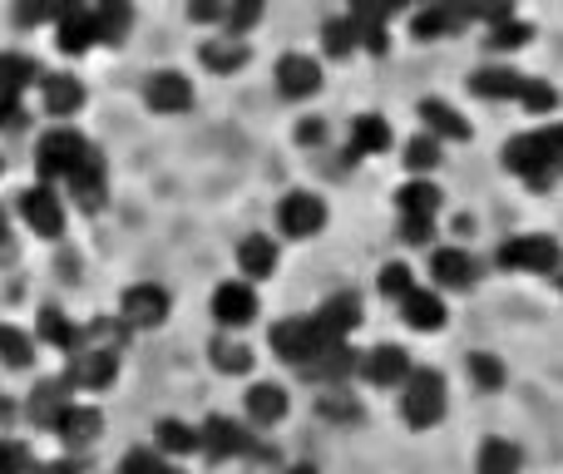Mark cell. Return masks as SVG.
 <instances>
[{
	"label": "cell",
	"instance_id": "cell-1",
	"mask_svg": "<svg viewBox=\"0 0 563 474\" xmlns=\"http://www.w3.org/2000/svg\"><path fill=\"white\" fill-rule=\"evenodd\" d=\"M499 158H505V168L515 178H525L529 188L544 194V188L563 174V119L549 129H534V134H515Z\"/></svg>",
	"mask_w": 563,
	"mask_h": 474
},
{
	"label": "cell",
	"instance_id": "cell-2",
	"mask_svg": "<svg viewBox=\"0 0 563 474\" xmlns=\"http://www.w3.org/2000/svg\"><path fill=\"white\" fill-rule=\"evenodd\" d=\"M450 410V386L440 371L416 366L406 381H400V420L410 430H435Z\"/></svg>",
	"mask_w": 563,
	"mask_h": 474
},
{
	"label": "cell",
	"instance_id": "cell-3",
	"mask_svg": "<svg viewBox=\"0 0 563 474\" xmlns=\"http://www.w3.org/2000/svg\"><path fill=\"white\" fill-rule=\"evenodd\" d=\"M499 267L525 272V277H554L563 267V247L549 233H519L499 242Z\"/></svg>",
	"mask_w": 563,
	"mask_h": 474
},
{
	"label": "cell",
	"instance_id": "cell-4",
	"mask_svg": "<svg viewBox=\"0 0 563 474\" xmlns=\"http://www.w3.org/2000/svg\"><path fill=\"white\" fill-rule=\"evenodd\" d=\"M267 341H273V356L297 371H307L317 361V351L327 346V337H321V327L311 317H282Z\"/></svg>",
	"mask_w": 563,
	"mask_h": 474
},
{
	"label": "cell",
	"instance_id": "cell-5",
	"mask_svg": "<svg viewBox=\"0 0 563 474\" xmlns=\"http://www.w3.org/2000/svg\"><path fill=\"white\" fill-rule=\"evenodd\" d=\"M89 148L95 144H89L79 129H49V134L35 144V164L45 178H69L89 158Z\"/></svg>",
	"mask_w": 563,
	"mask_h": 474
},
{
	"label": "cell",
	"instance_id": "cell-6",
	"mask_svg": "<svg viewBox=\"0 0 563 474\" xmlns=\"http://www.w3.org/2000/svg\"><path fill=\"white\" fill-rule=\"evenodd\" d=\"M321 228H327V203H321L311 188H291V194H282V203H277V233L282 238L307 242V238H317Z\"/></svg>",
	"mask_w": 563,
	"mask_h": 474
},
{
	"label": "cell",
	"instance_id": "cell-7",
	"mask_svg": "<svg viewBox=\"0 0 563 474\" xmlns=\"http://www.w3.org/2000/svg\"><path fill=\"white\" fill-rule=\"evenodd\" d=\"M470 20H475V5H470V0H430V5H416V15H410V35H416L420 45H430V40L460 35Z\"/></svg>",
	"mask_w": 563,
	"mask_h": 474
},
{
	"label": "cell",
	"instance_id": "cell-8",
	"mask_svg": "<svg viewBox=\"0 0 563 474\" xmlns=\"http://www.w3.org/2000/svg\"><path fill=\"white\" fill-rule=\"evenodd\" d=\"M168 311H174V297H168V287H158V282H134V287L124 291V301H119V321H124L129 331L164 327Z\"/></svg>",
	"mask_w": 563,
	"mask_h": 474
},
{
	"label": "cell",
	"instance_id": "cell-9",
	"mask_svg": "<svg viewBox=\"0 0 563 474\" xmlns=\"http://www.w3.org/2000/svg\"><path fill=\"white\" fill-rule=\"evenodd\" d=\"M208 311H213V321L223 331H247L257 321V311H263V301H257V287L253 282H223V287L213 291V301H208Z\"/></svg>",
	"mask_w": 563,
	"mask_h": 474
},
{
	"label": "cell",
	"instance_id": "cell-10",
	"mask_svg": "<svg viewBox=\"0 0 563 474\" xmlns=\"http://www.w3.org/2000/svg\"><path fill=\"white\" fill-rule=\"evenodd\" d=\"M410 351L406 346H396V341H386V346H371V351H361L356 356V376L366 381V386H376V390H400V381L410 376Z\"/></svg>",
	"mask_w": 563,
	"mask_h": 474
},
{
	"label": "cell",
	"instance_id": "cell-11",
	"mask_svg": "<svg viewBox=\"0 0 563 474\" xmlns=\"http://www.w3.org/2000/svg\"><path fill=\"white\" fill-rule=\"evenodd\" d=\"M114 376H119V351H109V346H85L79 341L75 346V356H69V386H79V390H104V386H114Z\"/></svg>",
	"mask_w": 563,
	"mask_h": 474
},
{
	"label": "cell",
	"instance_id": "cell-12",
	"mask_svg": "<svg viewBox=\"0 0 563 474\" xmlns=\"http://www.w3.org/2000/svg\"><path fill=\"white\" fill-rule=\"evenodd\" d=\"M144 104L154 114H188L194 109V79L184 69H154L144 79Z\"/></svg>",
	"mask_w": 563,
	"mask_h": 474
},
{
	"label": "cell",
	"instance_id": "cell-13",
	"mask_svg": "<svg viewBox=\"0 0 563 474\" xmlns=\"http://www.w3.org/2000/svg\"><path fill=\"white\" fill-rule=\"evenodd\" d=\"M198 440H203L208 460H238V455L253 450V430L233 416H208L203 426H198Z\"/></svg>",
	"mask_w": 563,
	"mask_h": 474
},
{
	"label": "cell",
	"instance_id": "cell-14",
	"mask_svg": "<svg viewBox=\"0 0 563 474\" xmlns=\"http://www.w3.org/2000/svg\"><path fill=\"white\" fill-rule=\"evenodd\" d=\"M20 218H25V228L35 238H59L65 233V203H59V194L49 184L25 188V194H20Z\"/></svg>",
	"mask_w": 563,
	"mask_h": 474
},
{
	"label": "cell",
	"instance_id": "cell-15",
	"mask_svg": "<svg viewBox=\"0 0 563 474\" xmlns=\"http://www.w3.org/2000/svg\"><path fill=\"white\" fill-rule=\"evenodd\" d=\"M430 282H435V291H470L479 282V262L465 247H435L430 252Z\"/></svg>",
	"mask_w": 563,
	"mask_h": 474
},
{
	"label": "cell",
	"instance_id": "cell-16",
	"mask_svg": "<svg viewBox=\"0 0 563 474\" xmlns=\"http://www.w3.org/2000/svg\"><path fill=\"white\" fill-rule=\"evenodd\" d=\"M400 307V321H406L410 331H440L450 321V307H445V291H435V287H416L410 297H400L396 301Z\"/></svg>",
	"mask_w": 563,
	"mask_h": 474
},
{
	"label": "cell",
	"instance_id": "cell-17",
	"mask_svg": "<svg viewBox=\"0 0 563 474\" xmlns=\"http://www.w3.org/2000/svg\"><path fill=\"white\" fill-rule=\"evenodd\" d=\"M311 321L321 327L327 341H351V331L361 327V297L356 291H336V297H327L317 311H311Z\"/></svg>",
	"mask_w": 563,
	"mask_h": 474
},
{
	"label": "cell",
	"instance_id": "cell-18",
	"mask_svg": "<svg viewBox=\"0 0 563 474\" xmlns=\"http://www.w3.org/2000/svg\"><path fill=\"white\" fill-rule=\"evenodd\" d=\"M277 95L291 99V104L321 95V65L311 55H282L277 59Z\"/></svg>",
	"mask_w": 563,
	"mask_h": 474
},
{
	"label": "cell",
	"instance_id": "cell-19",
	"mask_svg": "<svg viewBox=\"0 0 563 474\" xmlns=\"http://www.w3.org/2000/svg\"><path fill=\"white\" fill-rule=\"evenodd\" d=\"M243 410H247V426L267 430V426H282L291 410V396L277 386V381H253L243 396Z\"/></svg>",
	"mask_w": 563,
	"mask_h": 474
},
{
	"label": "cell",
	"instance_id": "cell-20",
	"mask_svg": "<svg viewBox=\"0 0 563 474\" xmlns=\"http://www.w3.org/2000/svg\"><path fill=\"white\" fill-rule=\"evenodd\" d=\"M65 184H69V198H75L85 213H99V208H104L109 174H104V158H99V148H89V158L65 178Z\"/></svg>",
	"mask_w": 563,
	"mask_h": 474
},
{
	"label": "cell",
	"instance_id": "cell-21",
	"mask_svg": "<svg viewBox=\"0 0 563 474\" xmlns=\"http://www.w3.org/2000/svg\"><path fill=\"white\" fill-rule=\"evenodd\" d=\"M55 436L65 440V445L85 450V445H95V440L104 436V416H99L95 406H79V400H69V406L55 416Z\"/></svg>",
	"mask_w": 563,
	"mask_h": 474
},
{
	"label": "cell",
	"instance_id": "cell-22",
	"mask_svg": "<svg viewBox=\"0 0 563 474\" xmlns=\"http://www.w3.org/2000/svg\"><path fill=\"white\" fill-rule=\"evenodd\" d=\"M420 119H426V134L440 139V144H445V139L450 144H470V134H475L470 119L460 114L450 99H420Z\"/></svg>",
	"mask_w": 563,
	"mask_h": 474
},
{
	"label": "cell",
	"instance_id": "cell-23",
	"mask_svg": "<svg viewBox=\"0 0 563 474\" xmlns=\"http://www.w3.org/2000/svg\"><path fill=\"white\" fill-rule=\"evenodd\" d=\"M356 356L361 351H351V341H327V346L317 351V361L307 366V376L321 381V386H346V381L356 376Z\"/></svg>",
	"mask_w": 563,
	"mask_h": 474
},
{
	"label": "cell",
	"instance_id": "cell-24",
	"mask_svg": "<svg viewBox=\"0 0 563 474\" xmlns=\"http://www.w3.org/2000/svg\"><path fill=\"white\" fill-rule=\"evenodd\" d=\"M277 262H282V252L267 233H247L243 242H238V272H243V282H253V287L273 277Z\"/></svg>",
	"mask_w": 563,
	"mask_h": 474
},
{
	"label": "cell",
	"instance_id": "cell-25",
	"mask_svg": "<svg viewBox=\"0 0 563 474\" xmlns=\"http://www.w3.org/2000/svg\"><path fill=\"white\" fill-rule=\"evenodd\" d=\"M390 144H396V134H390V119H386V114H361V119H351L346 158H376V154H386Z\"/></svg>",
	"mask_w": 563,
	"mask_h": 474
},
{
	"label": "cell",
	"instance_id": "cell-26",
	"mask_svg": "<svg viewBox=\"0 0 563 474\" xmlns=\"http://www.w3.org/2000/svg\"><path fill=\"white\" fill-rule=\"evenodd\" d=\"M519 89H525V75L509 65H485L470 75V95L475 99H489V104H505V99H519Z\"/></svg>",
	"mask_w": 563,
	"mask_h": 474
},
{
	"label": "cell",
	"instance_id": "cell-27",
	"mask_svg": "<svg viewBox=\"0 0 563 474\" xmlns=\"http://www.w3.org/2000/svg\"><path fill=\"white\" fill-rule=\"evenodd\" d=\"M40 99L55 119H75L85 109V85L69 75H40Z\"/></svg>",
	"mask_w": 563,
	"mask_h": 474
},
{
	"label": "cell",
	"instance_id": "cell-28",
	"mask_svg": "<svg viewBox=\"0 0 563 474\" xmlns=\"http://www.w3.org/2000/svg\"><path fill=\"white\" fill-rule=\"evenodd\" d=\"M89 15H95L99 45H119V40L134 30V0H95Z\"/></svg>",
	"mask_w": 563,
	"mask_h": 474
},
{
	"label": "cell",
	"instance_id": "cell-29",
	"mask_svg": "<svg viewBox=\"0 0 563 474\" xmlns=\"http://www.w3.org/2000/svg\"><path fill=\"white\" fill-rule=\"evenodd\" d=\"M154 450L168 460H184V455H198L203 450V440H198V426H188V420H158L154 426Z\"/></svg>",
	"mask_w": 563,
	"mask_h": 474
},
{
	"label": "cell",
	"instance_id": "cell-30",
	"mask_svg": "<svg viewBox=\"0 0 563 474\" xmlns=\"http://www.w3.org/2000/svg\"><path fill=\"white\" fill-rule=\"evenodd\" d=\"M525 470V450L505 436H489L475 455V474H519Z\"/></svg>",
	"mask_w": 563,
	"mask_h": 474
},
{
	"label": "cell",
	"instance_id": "cell-31",
	"mask_svg": "<svg viewBox=\"0 0 563 474\" xmlns=\"http://www.w3.org/2000/svg\"><path fill=\"white\" fill-rule=\"evenodd\" d=\"M55 45L59 55H85V49L99 45V30H95V15H69V20H55Z\"/></svg>",
	"mask_w": 563,
	"mask_h": 474
},
{
	"label": "cell",
	"instance_id": "cell-32",
	"mask_svg": "<svg viewBox=\"0 0 563 474\" xmlns=\"http://www.w3.org/2000/svg\"><path fill=\"white\" fill-rule=\"evenodd\" d=\"M208 361H213V371H223V376H247L253 371V346L238 337H213V346H208Z\"/></svg>",
	"mask_w": 563,
	"mask_h": 474
},
{
	"label": "cell",
	"instance_id": "cell-33",
	"mask_svg": "<svg viewBox=\"0 0 563 474\" xmlns=\"http://www.w3.org/2000/svg\"><path fill=\"white\" fill-rule=\"evenodd\" d=\"M396 203H400V213H410V218H435L440 208H445V194H440L430 178H410L396 194Z\"/></svg>",
	"mask_w": 563,
	"mask_h": 474
},
{
	"label": "cell",
	"instance_id": "cell-34",
	"mask_svg": "<svg viewBox=\"0 0 563 474\" xmlns=\"http://www.w3.org/2000/svg\"><path fill=\"white\" fill-rule=\"evenodd\" d=\"M321 49H327L331 59H346L361 49V20L356 15H336L321 25Z\"/></svg>",
	"mask_w": 563,
	"mask_h": 474
},
{
	"label": "cell",
	"instance_id": "cell-35",
	"mask_svg": "<svg viewBox=\"0 0 563 474\" xmlns=\"http://www.w3.org/2000/svg\"><path fill=\"white\" fill-rule=\"evenodd\" d=\"M203 65L213 75H238L247 65V40L243 35H223V40H208L203 45Z\"/></svg>",
	"mask_w": 563,
	"mask_h": 474
},
{
	"label": "cell",
	"instance_id": "cell-36",
	"mask_svg": "<svg viewBox=\"0 0 563 474\" xmlns=\"http://www.w3.org/2000/svg\"><path fill=\"white\" fill-rule=\"evenodd\" d=\"M470 381H475L485 396H499V390L509 386V371L495 351H470Z\"/></svg>",
	"mask_w": 563,
	"mask_h": 474
},
{
	"label": "cell",
	"instance_id": "cell-37",
	"mask_svg": "<svg viewBox=\"0 0 563 474\" xmlns=\"http://www.w3.org/2000/svg\"><path fill=\"white\" fill-rule=\"evenodd\" d=\"M30 361H35V337L20 331V327H10V321H0V366L25 371Z\"/></svg>",
	"mask_w": 563,
	"mask_h": 474
},
{
	"label": "cell",
	"instance_id": "cell-38",
	"mask_svg": "<svg viewBox=\"0 0 563 474\" xmlns=\"http://www.w3.org/2000/svg\"><path fill=\"white\" fill-rule=\"evenodd\" d=\"M40 341H45V346H59V351H75L79 346L75 317H65L59 307H45L40 311Z\"/></svg>",
	"mask_w": 563,
	"mask_h": 474
},
{
	"label": "cell",
	"instance_id": "cell-39",
	"mask_svg": "<svg viewBox=\"0 0 563 474\" xmlns=\"http://www.w3.org/2000/svg\"><path fill=\"white\" fill-rule=\"evenodd\" d=\"M69 400H75V386H69V381H45V386L35 390V400H30V416L55 426V416L69 406Z\"/></svg>",
	"mask_w": 563,
	"mask_h": 474
},
{
	"label": "cell",
	"instance_id": "cell-40",
	"mask_svg": "<svg viewBox=\"0 0 563 474\" xmlns=\"http://www.w3.org/2000/svg\"><path fill=\"white\" fill-rule=\"evenodd\" d=\"M529 40H534V25H529V20H499V25H489V40L485 45L495 49V55H509V49H525Z\"/></svg>",
	"mask_w": 563,
	"mask_h": 474
},
{
	"label": "cell",
	"instance_id": "cell-41",
	"mask_svg": "<svg viewBox=\"0 0 563 474\" xmlns=\"http://www.w3.org/2000/svg\"><path fill=\"white\" fill-rule=\"evenodd\" d=\"M519 109H525L529 119H544L559 109V89L549 85V79H529L525 75V89H519Z\"/></svg>",
	"mask_w": 563,
	"mask_h": 474
},
{
	"label": "cell",
	"instance_id": "cell-42",
	"mask_svg": "<svg viewBox=\"0 0 563 474\" xmlns=\"http://www.w3.org/2000/svg\"><path fill=\"white\" fill-rule=\"evenodd\" d=\"M400 164H406V174H435L440 168V139H430V134H420V139H410L406 144V158H400Z\"/></svg>",
	"mask_w": 563,
	"mask_h": 474
},
{
	"label": "cell",
	"instance_id": "cell-43",
	"mask_svg": "<svg viewBox=\"0 0 563 474\" xmlns=\"http://www.w3.org/2000/svg\"><path fill=\"white\" fill-rule=\"evenodd\" d=\"M263 15H267V0H228L223 25H228V35H247V30L263 25Z\"/></svg>",
	"mask_w": 563,
	"mask_h": 474
},
{
	"label": "cell",
	"instance_id": "cell-44",
	"mask_svg": "<svg viewBox=\"0 0 563 474\" xmlns=\"http://www.w3.org/2000/svg\"><path fill=\"white\" fill-rule=\"evenodd\" d=\"M317 416H321V420H331V426H351V420H356L361 410H356V400H351L341 386H327V396L317 400Z\"/></svg>",
	"mask_w": 563,
	"mask_h": 474
},
{
	"label": "cell",
	"instance_id": "cell-45",
	"mask_svg": "<svg viewBox=\"0 0 563 474\" xmlns=\"http://www.w3.org/2000/svg\"><path fill=\"white\" fill-rule=\"evenodd\" d=\"M376 287H380V297L400 301V297H410V291H416V272H410L406 262H386V267H380V277H376Z\"/></svg>",
	"mask_w": 563,
	"mask_h": 474
},
{
	"label": "cell",
	"instance_id": "cell-46",
	"mask_svg": "<svg viewBox=\"0 0 563 474\" xmlns=\"http://www.w3.org/2000/svg\"><path fill=\"white\" fill-rule=\"evenodd\" d=\"M119 474H184V470H178L168 455H158V450H129Z\"/></svg>",
	"mask_w": 563,
	"mask_h": 474
},
{
	"label": "cell",
	"instance_id": "cell-47",
	"mask_svg": "<svg viewBox=\"0 0 563 474\" xmlns=\"http://www.w3.org/2000/svg\"><path fill=\"white\" fill-rule=\"evenodd\" d=\"M0 474H35V460L20 440H0Z\"/></svg>",
	"mask_w": 563,
	"mask_h": 474
},
{
	"label": "cell",
	"instance_id": "cell-48",
	"mask_svg": "<svg viewBox=\"0 0 563 474\" xmlns=\"http://www.w3.org/2000/svg\"><path fill=\"white\" fill-rule=\"evenodd\" d=\"M430 238H435V218H410V213H400V242H410V247H426Z\"/></svg>",
	"mask_w": 563,
	"mask_h": 474
},
{
	"label": "cell",
	"instance_id": "cell-49",
	"mask_svg": "<svg viewBox=\"0 0 563 474\" xmlns=\"http://www.w3.org/2000/svg\"><path fill=\"white\" fill-rule=\"evenodd\" d=\"M356 20H361V15H356ZM361 49H371V55H386V49H390L386 20H361Z\"/></svg>",
	"mask_w": 563,
	"mask_h": 474
},
{
	"label": "cell",
	"instance_id": "cell-50",
	"mask_svg": "<svg viewBox=\"0 0 563 474\" xmlns=\"http://www.w3.org/2000/svg\"><path fill=\"white\" fill-rule=\"evenodd\" d=\"M470 5H475V20H485V25H499V20H515L519 0H470Z\"/></svg>",
	"mask_w": 563,
	"mask_h": 474
},
{
	"label": "cell",
	"instance_id": "cell-51",
	"mask_svg": "<svg viewBox=\"0 0 563 474\" xmlns=\"http://www.w3.org/2000/svg\"><path fill=\"white\" fill-rule=\"evenodd\" d=\"M49 20V0H15V25H45Z\"/></svg>",
	"mask_w": 563,
	"mask_h": 474
},
{
	"label": "cell",
	"instance_id": "cell-52",
	"mask_svg": "<svg viewBox=\"0 0 563 474\" xmlns=\"http://www.w3.org/2000/svg\"><path fill=\"white\" fill-rule=\"evenodd\" d=\"M223 15H228V0H188V20H198V25H213Z\"/></svg>",
	"mask_w": 563,
	"mask_h": 474
},
{
	"label": "cell",
	"instance_id": "cell-53",
	"mask_svg": "<svg viewBox=\"0 0 563 474\" xmlns=\"http://www.w3.org/2000/svg\"><path fill=\"white\" fill-rule=\"evenodd\" d=\"M297 144L301 148L327 144V119H301V124H297Z\"/></svg>",
	"mask_w": 563,
	"mask_h": 474
},
{
	"label": "cell",
	"instance_id": "cell-54",
	"mask_svg": "<svg viewBox=\"0 0 563 474\" xmlns=\"http://www.w3.org/2000/svg\"><path fill=\"white\" fill-rule=\"evenodd\" d=\"M20 119H25V109H20V95H0V129H15Z\"/></svg>",
	"mask_w": 563,
	"mask_h": 474
},
{
	"label": "cell",
	"instance_id": "cell-55",
	"mask_svg": "<svg viewBox=\"0 0 563 474\" xmlns=\"http://www.w3.org/2000/svg\"><path fill=\"white\" fill-rule=\"evenodd\" d=\"M89 0H49V20H69V15H85Z\"/></svg>",
	"mask_w": 563,
	"mask_h": 474
},
{
	"label": "cell",
	"instance_id": "cell-56",
	"mask_svg": "<svg viewBox=\"0 0 563 474\" xmlns=\"http://www.w3.org/2000/svg\"><path fill=\"white\" fill-rule=\"evenodd\" d=\"M282 474H321V470H317V465H287Z\"/></svg>",
	"mask_w": 563,
	"mask_h": 474
},
{
	"label": "cell",
	"instance_id": "cell-57",
	"mask_svg": "<svg viewBox=\"0 0 563 474\" xmlns=\"http://www.w3.org/2000/svg\"><path fill=\"white\" fill-rule=\"evenodd\" d=\"M0 242H5V213H0Z\"/></svg>",
	"mask_w": 563,
	"mask_h": 474
},
{
	"label": "cell",
	"instance_id": "cell-58",
	"mask_svg": "<svg viewBox=\"0 0 563 474\" xmlns=\"http://www.w3.org/2000/svg\"><path fill=\"white\" fill-rule=\"evenodd\" d=\"M416 5H430V0H416Z\"/></svg>",
	"mask_w": 563,
	"mask_h": 474
},
{
	"label": "cell",
	"instance_id": "cell-59",
	"mask_svg": "<svg viewBox=\"0 0 563 474\" xmlns=\"http://www.w3.org/2000/svg\"><path fill=\"white\" fill-rule=\"evenodd\" d=\"M0 168H5V164H0Z\"/></svg>",
	"mask_w": 563,
	"mask_h": 474
}]
</instances>
